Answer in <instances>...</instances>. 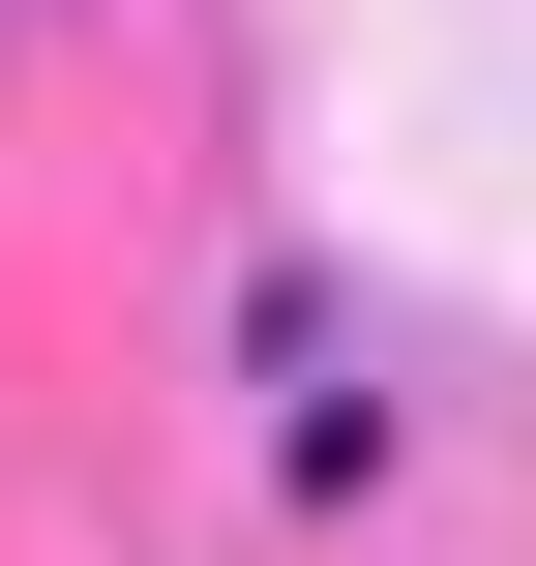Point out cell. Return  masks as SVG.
<instances>
[]
</instances>
